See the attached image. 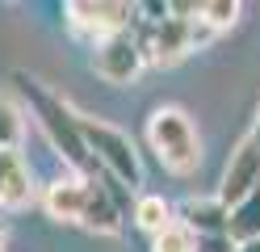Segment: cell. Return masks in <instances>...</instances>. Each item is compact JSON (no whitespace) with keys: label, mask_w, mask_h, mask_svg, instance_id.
Segmentation results:
<instances>
[{"label":"cell","mask_w":260,"mask_h":252,"mask_svg":"<svg viewBox=\"0 0 260 252\" xmlns=\"http://www.w3.org/2000/svg\"><path fill=\"white\" fill-rule=\"evenodd\" d=\"M17 89L25 93L29 109H34L38 126H42V134H46V143L63 156V164H68L76 177L92 181L101 168H96V160L88 156V147H84V134H80V114H76L59 93H51L42 80L25 76V72H17Z\"/></svg>","instance_id":"1"},{"label":"cell","mask_w":260,"mask_h":252,"mask_svg":"<svg viewBox=\"0 0 260 252\" xmlns=\"http://www.w3.org/2000/svg\"><path fill=\"white\" fill-rule=\"evenodd\" d=\"M147 143L155 151V160L168 168L172 177H189L202 164V139L198 126L181 105H159L147 118Z\"/></svg>","instance_id":"2"},{"label":"cell","mask_w":260,"mask_h":252,"mask_svg":"<svg viewBox=\"0 0 260 252\" xmlns=\"http://www.w3.org/2000/svg\"><path fill=\"white\" fill-rule=\"evenodd\" d=\"M80 134H84V147H88V156L96 160L101 173H109L113 181H122L130 193L143 185V160H139V151H135V143H130L126 130L101 122V118H84L80 114Z\"/></svg>","instance_id":"3"},{"label":"cell","mask_w":260,"mask_h":252,"mask_svg":"<svg viewBox=\"0 0 260 252\" xmlns=\"http://www.w3.org/2000/svg\"><path fill=\"white\" fill-rule=\"evenodd\" d=\"M143 67H147V59H143V46H139V38L130 30L92 42V72L105 84H130Z\"/></svg>","instance_id":"4"},{"label":"cell","mask_w":260,"mask_h":252,"mask_svg":"<svg viewBox=\"0 0 260 252\" xmlns=\"http://www.w3.org/2000/svg\"><path fill=\"white\" fill-rule=\"evenodd\" d=\"M135 5H113V0H72L68 5V21L76 34H88L92 42L109 38V34H122L135 25Z\"/></svg>","instance_id":"5"},{"label":"cell","mask_w":260,"mask_h":252,"mask_svg":"<svg viewBox=\"0 0 260 252\" xmlns=\"http://www.w3.org/2000/svg\"><path fill=\"white\" fill-rule=\"evenodd\" d=\"M176 210V223L189 227L193 235H222L226 223H231V206L218 198V193H210V198H185L181 206H172Z\"/></svg>","instance_id":"6"},{"label":"cell","mask_w":260,"mask_h":252,"mask_svg":"<svg viewBox=\"0 0 260 252\" xmlns=\"http://www.w3.org/2000/svg\"><path fill=\"white\" fill-rule=\"evenodd\" d=\"M122 210H118V202H113V193L105 189V181L101 173H96L88 185H84V214H80V227H88L96 235H118L122 231Z\"/></svg>","instance_id":"7"},{"label":"cell","mask_w":260,"mask_h":252,"mask_svg":"<svg viewBox=\"0 0 260 252\" xmlns=\"http://www.w3.org/2000/svg\"><path fill=\"white\" fill-rule=\"evenodd\" d=\"M34 202V177L21 151H0V206L21 210Z\"/></svg>","instance_id":"8"},{"label":"cell","mask_w":260,"mask_h":252,"mask_svg":"<svg viewBox=\"0 0 260 252\" xmlns=\"http://www.w3.org/2000/svg\"><path fill=\"white\" fill-rule=\"evenodd\" d=\"M84 185L88 181L76 177V173L51 181V185H46V193H42L46 214H51L55 223H80V214H84Z\"/></svg>","instance_id":"9"},{"label":"cell","mask_w":260,"mask_h":252,"mask_svg":"<svg viewBox=\"0 0 260 252\" xmlns=\"http://www.w3.org/2000/svg\"><path fill=\"white\" fill-rule=\"evenodd\" d=\"M226 235H231L235 244H256V240H260V185H256L248 198H239L235 206H231Z\"/></svg>","instance_id":"10"},{"label":"cell","mask_w":260,"mask_h":252,"mask_svg":"<svg viewBox=\"0 0 260 252\" xmlns=\"http://www.w3.org/2000/svg\"><path fill=\"white\" fill-rule=\"evenodd\" d=\"M135 227H143L147 235H159L164 227L176 223V210H172V202L168 198H159V193H139L135 198Z\"/></svg>","instance_id":"11"},{"label":"cell","mask_w":260,"mask_h":252,"mask_svg":"<svg viewBox=\"0 0 260 252\" xmlns=\"http://www.w3.org/2000/svg\"><path fill=\"white\" fill-rule=\"evenodd\" d=\"M239 13H243V5L239 0H210V5H198V17L210 25V30H231L235 21H239Z\"/></svg>","instance_id":"12"},{"label":"cell","mask_w":260,"mask_h":252,"mask_svg":"<svg viewBox=\"0 0 260 252\" xmlns=\"http://www.w3.org/2000/svg\"><path fill=\"white\" fill-rule=\"evenodd\" d=\"M21 130H25V122H21V109L13 105L9 97H0V151H17V143H21Z\"/></svg>","instance_id":"13"},{"label":"cell","mask_w":260,"mask_h":252,"mask_svg":"<svg viewBox=\"0 0 260 252\" xmlns=\"http://www.w3.org/2000/svg\"><path fill=\"white\" fill-rule=\"evenodd\" d=\"M193 244H198V235L189 227H181V223H172L159 235H151V252H193Z\"/></svg>","instance_id":"14"},{"label":"cell","mask_w":260,"mask_h":252,"mask_svg":"<svg viewBox=\"0 0 260 252\" xmlns=\"http://www.w3.org/2000/svg\"><path fill=\"white\" fill-rule=\"evenodd\" d=\"M239 244L231 240V235H198V244H193V252H235Z\"/></svg>","instance_id":"15"},{"label":"cell","mask_w":260,"mask_h":252,"mask_svg":"<svg viewBox=\"0 0 260 252\" xmlns=\"http://www.w3.org/2000/svg\"><path fill=\"white\" fill-rule=\"evenodd\" d=\"M243 139H248V143H252V151L260 156V109H256V122H252V130L243 134Z\"/></svg>","instance_id":"16"},{"label":"cell","mask_w":260,"mask_h":252,"mask_svg":"<svg viewBox=\"0 0 260 252\" xmlns=\"http://www.w3.org/2000/svg\"><path fill=\"white\" fill-rule=\"evenodd\" d=\"M235 252H260V240H256V244H239Z\"/></svg>","instance_id":"17"},{"label":"cell","mask_w":260,"mask_h":252,"mask_svg":"<svg viewBox=\"0 0 260 252\" xmlns=\"http://www.w3.org/2000/svg\"><path fill=\"white\" fill-rule=\"evenodd\" d=\"M5 244H9V235H5V227H0V252H5Z\"/></svg>","instance_id":"18"}]
</instances>
